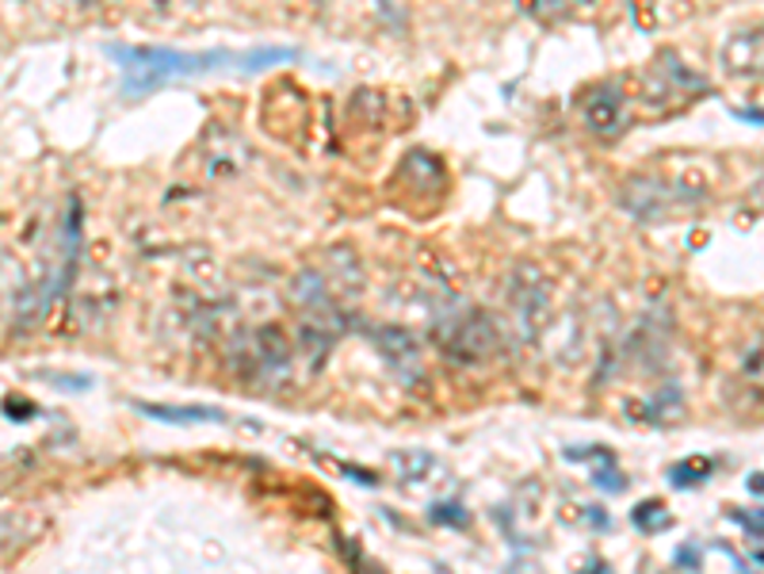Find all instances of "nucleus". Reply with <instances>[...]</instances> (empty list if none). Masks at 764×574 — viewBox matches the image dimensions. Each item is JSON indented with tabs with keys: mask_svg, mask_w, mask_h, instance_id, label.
<instances>
[{
	"mask_svg": "<svg viewBox=\"0 0 764 574\" xmlns=\"http://www.w3.org/2000/svg\"><path fill=\"white\" fill-rule=\"evenodd\" d=\"M436 574H447V571H444V567H436Z\"/></svg>",
	"mask_w": 764,
	"mask_h": 574,
	"instance_id": "nucleus-20",
	"label": "nucleus"
},
{
	"mask_svg": "<svg viewBox=\"0 0 764 574\" xmlns=\"http://www.w3.org/2000/svg\"><path fill=\"white\" fill-rule=\"evenodd\" d=\"M619 203L638 223H658V218H665L673 211V188L658 177H631L624 184Z\"/></svg>",
	"mask_w": 764,
	"mask_h": 574,
	"instance_id": "nucleus-6",
	"label": "nucleus"
},
{
	"mask_svg": "<svg viewBox=\"0 0 764 574\" xmlns=\"http://www.w3.org/2000/svg\"><path fill=\"white\" fill-rule=\"evenodd\" d=\"M750 491H764V479H750Z\"/></svg>",
	"mask_w": 764,
	"mask_h": 574,
	"instance_id": "nucleus-18",
	"label": "nucleus"
},
{
	"mask_svg": "<svg viewBox=\"0 0 764 574\" xmlns=\"http://www.w3.org/2000/svg\"><path fill=\"white\" fill-rule=\"evenodd\" d=\"M138 410L146 418L169 421V426H195V421H226V414L210 410V406H153V403H138Z\"/></svg>",
	"mask_w": 764,
	"mask_h": 574,
	"instance_id": "nucleus-11",
	"label": "nucleus"
},
{
	"mask_svg": "<svg viewBox=\"0 0 764 574\" xmlns=\"http://www.w3.org/2000/svg\"><path fill=\"white\" fill-rule=\"evenodd\" d=\"M8 418H20V421H27L31 418V403H15V398H8Z\"/></svg>",
	"mask_w": 764,
	"mask_h": 574,
	"instance_id": "nucleus-17",
	"label": "nucleus"
},
{
	"mask_svg": "<svg viewBox=\"0 0 764 574\" xmlns=\"http://www.w3.org/2000/svg\"><path fill=\"white\" fill-rule=\"evenodd\" d=\"M77 4H84V8H89V4H96V0H77Z\"/></svg>",
	"mask_w": 764,
	"mask_h": 574,
	"instance_id": "nucleus-19",
	"label": "nucleus"
},
{
	"mask_svg": "<svg viewBox=\"0 0 764 574\" xmlns=\"http://www.w3.org/2000/svg\"><path fill=\"white\" fill-rule=\"evenodd\" d=\"M432 521H444V525H467V509H463V506H436V509H432Z\"/></svg>",
	"mask_w": 764,
	"mask_h": 574,
	"instance_id": "nucleus-14",
	"label": "nucleus"
},
{
	"mask_svg": "<svg viewBox=\"0 0 764 574\" xmlns=\"http://www.w3.org/2000/svg\"><path fill=\"white\" fill-rule=\"evenodd\" d=\"M509 299L516 306V322L524 329V337H535V329L543 326V318L550 311V288L543 280V272L527 261L516 265L509 277Z\"/></svg>",
	"mask_w": 764,
	"mask_h": 574,
	"instance_id": "nucleus-3",
	"label": "nucleus"
},
{
	"mask_svg": "<svg viewBox=\"0 0 764 574\" xmlns=\"http://www.w3.org/2000/svg\"><path fill=\"white\" fill-rule=\"evenodd\" d=\"M612 471H616V468L593 471V483H596V486H604V491H624L627 479H624V475H612Z\"/></svg>",
	"mask_w": 764,
	"mask_h": 574,
	"instance_id": "nucleus-15",
	"label": "nucleus"
},
{
	"mask_svg": "<svg viewBox=\"0 0 764 574\" xmlns=\"http://www.w3.org/2000/svg\"><path fill=\"white\" fill-rule=\"evenodd\" d=\"M375 341H379V352L386 360H390L398 372H409L413 368L417 372V360H421V345H417V337L409 334V329L401 326H379L375 329Z\"/></svg>",
	"mask_w": 764,
	"mask_h": 574,
	"instance_id": "nucleus-10",
	"label": "nucleus"
},
{
	"mask_svg": "<svg viewBox=\"0 0 764 574\" xmlns=\"http://www.w3.org/2000/svg\"><path fill=\"white\" fill-rule=\"evenodd\" d=\"M722 66L730 77H764V23L742 27L722 46Z\"/></svg>",
	"mask_w": 764,
	"mask_h": 574,
	"instance_id": "nucleus-8",
	"label": "nucleus"
},
{
	"mask_svg": "<svg viewBox=\"0 0 764 574\" xmlns=\"http://www.w3.org/2000/svg\"><path fill=\"white\" fill-rule=\"evenodd\" d=\"M440 352L455 364H486V360L501 357L505 337H501L498 318H490L486 311H463L447 314L444 326L436 329Z\"/></svg>",
	"mask_w": 764,
	"mask_h": 574,
	"instance_id": "nucleus-2",
	"label": "nucleus"
},
{
	"mask_svg": "<svg viewBox=\"0 0 764 574\" xmlns=\"http://www.w3.org/2000/svg\"><path fill=\"white\" fill-rule=\"evenodd\" d=\"M711 468H715V463L707 460V455H696V460H688V463H676L669 479H673L676 486H696V483H704V479L711 475Z\"/></svg>",
	"mask_w": 764,
	"mask_h": 574,
	"instance_id": "nucleus-13",
	"label": "nucleus"
},
{
	"mask_svg": "<svg viewBox=\"0 0 764 574\" xmlns=\"http://www.w3.org/2000/svg\"><path fill=\"white\" fill-rule=\"evenodd\" d=\"M344 334V314L341 306L333 303H321V306H306L303 322H298V345H303L306 352H310L313 360H321L329 349H333V341Z\"/></svg>",
	"mask_w": 764,
	"mask_h": 574,
	"instance_id": "nucleus-7",
	"label": "nucleus"
},
{
	"mask_svg": "<svg viewBox=\"0 0 764 574\" xmlns=\"http://www.w3.org/2000/svg\"><path fill=\"white\" fill-rule=\"evenodd\" d=\"M112 58L123 66V97H146V92L161 89L172 77H195L210 74V69H238L241 54L230 50H161V46H112Z\"/></svg>",
	"mask_w": 764,
	"mask_h": 574,
	"instance_id": "nucleus-1",
	"label": "nucleus"
},
{
	"mask_svg": "<svg viewBox=\"0 0 764 574\" xmlns=\"http://www.w3.org/2000/svg\"><path fill=\"white\" fill-rule=\"evenodd\" d=\"M627 92L619 89L616 81H604L589 92L585 100V127L593 131L596 138H616L627 123Z\"/></svg>",
	"mask_w": 764,
	"mask_h": 574,
	"instance_id": "nucleus-5",
	"label": "nucleus"
},
{
	"mask_svg": "<svg viewBox=\"0 0 764 574\" xmlns=\"http://www.w3.org/2000/svg\"><path fill=\"white\" fill-rule=\"evenodd\" d=\"M238 352L249 360V368L260 375H280L283 368L290 364V337L283 326H275V322H267V326H260L249 334V341L238 345Z\"/></svg>",
	"mask_w": 764,
	"mask_h": 574,
	"instance_id": "nucleus-4",
	"label": "nucleus"
},
{
	"mask_svg": "<svg viewBox=\"0 0 764 574\" xmlns=\"http://www.w3.org/2000/svg\"><path fill=\"white\" fill-rule=\"evenodd\" d=\"M298 54L295 50H287V46H272V50H249V54H241V74H264V69H272V66H280V61H295Z\"/></svg>",
	"mask_w": 764,
	"mask_h": 574,
	"instance_id": "nucleus-12",
	"label": "nucleus"
},
{
	"mask_svg": "<svg viewBox=\"0 0 764 574\" xmlns=\"http://www.w3.org/2000/svg\"><path fill=\"white\" fill-rule=\"evenodd\" d=\"M650 517H665V514H661L658 502H646V506L635 509V525H638V529H646V521H650Z\"/></svg>",
	"mask_w": 764,
	"mask_h": 574,
	"instance_id": "nucleus-16",
	"label": "nucleus"
},
{
	"mask_svg": "<svg viewBox=\"0 0 764 574\" xmlns=\"http://www.w3.org/2000/svg\"><path fill=\"white\" fill-rule=\"evenodd\" d=\"M199 157L207 165V177H230L246 165V143H241L233 131H223V127H210L203 135V146H199Z\"/></svg>",
	"mask_w": 764,
	"mask_h": 574,
	"instance_id": "nucleus-9",
	"label": "nucleus"
}]
</instances>
